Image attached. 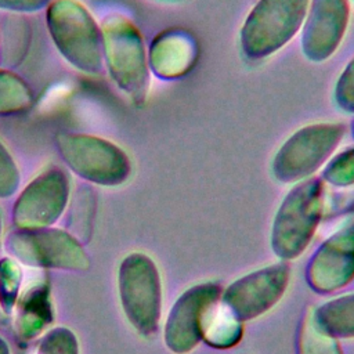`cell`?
Listing matches in <instances>:
<instances>
[{
    "mask_svg": "<svg viewBox=\"0 0 354 354\" xmlns=\"http://www.w3.org/2000/svg\"><path fill=\"white\" fill-rule=\"evenodd\" d=\"M118 289L130 325L142 336L156 333L162 310V281L155 261L145 253L127 254L119 266Z\"/></svg>",
    "mask_w": 354,
    "mask_h": 354,
    "instance_id": "obj_3",
    "label": "cell"
},
{
    "mask_svg": "<svg viewBox=\"0 0 354 354\" xmlns=\"http://www.w3.org/2000/svg\"><path fill=\"white\" fill-rule=\"evenodd\" d=\"M335 98L342 109L354 112V58L347 64L336 83Z\"/></svg>",
    "mask_w": 354,
    "mask_h": 354,
    "instance_id": "obj_20",
    "label": "cell"
},
{
    "mask_svg": "<svg viewBox=\"0 0 354 354\" xmlns=\"http://www.w3.org/2000/svg\"><path fill=\"white\" fill-rule=\"evenodd\" d=\"M221 297V288L216 282L198 283L184 290L167 315L165 324V343L176 354H188L202 339V321L212 303Z\"/></svg>",
    "mask_w": 354,
    "mask_h": 354,
    "instance_id": "obj_7",
    "label": "cell"
},
{
    "mask_svg": "<svg viewBox=\"0 0 354 354\" xmlns=\"http://www.w3.org/2000/svg\"><path fill=\"white\" fill-rule=\"evenodd\" d=\"M310 0H259L239 32L248 58L260 59L285 47L303 26Z\"/></svg>",
    "mask_w": 354,
    "mask_h": 354,
    "instance_id": "obj_2",
    "label": "cell"
},
{
    "mask_svg": "<svg viewBox=\"0 0 354 354\" xmlns=\"http://www.w3.org/2000/svg\"><path fill=\"white\" fill-rule=\"evenodd\" d=\"M348 17L347 0H310L301 26L303 54L315 62L332 57L344 37Z\"/></svg>",
    "mask_w": 354,
    "mask_h": 354,
    "instance_id": "obj_8",
    "label": "cell"
},
{
    "mask_svg": "<svg viewBox=\"0 0 354 354\" xmlns=\"http://www.w3.org/2000/svg\"><path fill=\"white\" fill-rule=\"evenodd\" d=\"M0 354H10L8 344H7L6 340H3L1 337H0Z\"/></svg>",
    "mask_w": 354,
    "mask_h": 354,
    "instance_id": "obj_22",
    "label": "cell"
},
{
    "mask_svg": "<svg viewBox=\"0 0 354 354\" xmlns=\"http://www.w3.org/2000/svg\"><path fill=\"white\" fill-rule=\"evenodd\" d=\"M68 184L62 173L47 171L37 177L19 196L14 221L21 228H43L53 224L64 210Z\"/></svg>",
    "mask_w": 354,
    "mask_h": 354,
    "instance_id": "obj_11",
    "label": "cell"
},
{
    "mask_svg": "<svg viewBox=\"0 0 354 354\" xmlns=\"http://www.w3.org/2000/svg\"><path fill=\"white\" fill-rule=\"evenodd\" d=\"M307 278L319 292H333L354 278V223L324 242L308 264Z\"/></svg>",
    "mask_w": 354,
    "mask_h": 354,
    "instance_id": "obj_10",
    "label": "cell"
},
{
    "mask_svg": "<svg viewBox=\"0 0 354 354\" xmlns=\"http://www.w3.org/2000/svg\"><path fill=\"white\" fill-rule=\"evenodd\" d=\"M62 152L76 173L98 184L116 185L129 177V159L111 144L68 140L62 142Z\"/></svg>",
    "mask_w": 354,
    "mask_h": 354,
    "instance_id": "obj_9",
    "label": "cell"
},
{
    "mask_svg": "<svg viewBox=\"0 0 354 354\" xmlns=\"http://www.w3.org/2000/svg\"><path fill=\"white\" fill-rule=\"evenodd\" d=\"M325 180L335 185L354 184V148L339 153L325 167Z\"/></svg>",
    "mask_w": 354,
    "mask_h": 354,
    "instance_id": "obj_19",
    "label": "cell"
},
{
    "mask_svg": "<svg viewBox=\"0 0 354 354\" xmlns=\"http://www.w3.org/2000/svg\"><path fill=\"white\" fill-rule=\"evenodd\" d=\"M340 123H314L293 133L272 159V174L281 183L308 178L335 152L344 137Z\"/></svg>",
    "mask_w": 354,
    "mask_h": 354,
    "instance_id": "obj_4",
    "label": "cell"
},
{
    "mask_svg": "<svg viewBox=\"0 0 354 354\" xmlns=\"http://www.w3.org/2000/svg\"><path fill=\"white\" fill-rule=\"evenodd\" d=\"M299 354H342L335 337L321 330L310 311L303 322L299 336Z\"/></svg>",
    "mask_w": 354,
    "mask_h": 354,
    "instance_id": "obj_16",
    "label": "cell"
},
{
    "mask_svg": "<svg viewBox=\"0 0 354 354\" xmlns=\"http://www.w3.org/2000/svg\"><path fill=\"white\" fill-rule=\"evenodd\" d=\"M18 174L12 160L0 147V196L12 194L17 188Z\"/></svg>",
    "mask_w": 354,
    "mask_h": 354,
    "instance_id": "obj_21",
    "label": "cell"
},
{
    "mask_svg": "<svg viewBox=\"0 0 354 354\" xmlns=\"http://www.w3.org/2000/svg\"><path fill=\"white\" fill-rule=\"evenodd\" d=\"M317 326L335 339L354 337V293L325 301L313 311Z\"/></svg>",
    "mask_w": 354,
    "mask_h": 354,
    "instance_id": "obj_15",
    "label": "cell"
},
{
    "mask_svg": "<svg viewBox=\"0 0 354 354\" xmlns=\"http://www.w3.org/2000/svg\"><path fill=\"white\" fill-rule=\"evenodd\" d=\"M53 322L50 289L44 282L30 286L18 301L15 325L21 337L32 339Z\"/></svg>",
    "mask_w": 354,
    "mask_h": 354,
    "instance_id": "obj_13",
    "label": "cell"
},
{
    "mask_svg": "<svg viewBox=\"0 0 354 354\" xmlns=\"http://www.w3.org/2000/svg\"><path fill=\"white\" fill-rule=\"evenodd\" d=\"M4 249L29 267L86 271L90 260L80 242L66 231L53 228H21L7 235Z\"/></svg>",
    "mask_w": 354,
    "mask_h": 354,
    "instance_id": "obj_5",
    "label": "cell"
},
{
    "mask_svg": "<svg viewBox=\"0 0 354 354\" xmlns=\"http://www.w3.org/2000/svg\"><path fill=\"white\" fill-rule=\"evenodd\" d=\"M36 354H79L75 335L68 328H54L41 339Z\"/></svg>",
    "mask_w": 354,
    "mask_h": 354,
    "instance_id": "obj_18",
    "label": "cell"
},
{
    "mask_svg": "<svg viewBox=\"0 0 354 354\" xmlns=\"http://www.w3.org/2000/svg\"><path fill=\"white\" fill-rule=\"evenodd\" d=\"M290 268L270 264L235 279L221 295L223 303L241 319H254L270 311L286 292Z\"/></svg>",
    "mask_w": 354,
    "mask_h": 354,
    "instance_id": "obj_6",
    "label": "cell"
},
{
    "mask_svg": "<svg viewBox=\"0 0 354 354\" xmlns=\"http://www.w3.org/2000/svg\"><path fill=\"white\" fill-rule=\"evenodd\" d=\"M21 286V268L12 259L0 260V306L4 313H11L18 301Z\"/></svg>",
    "mask_w": 354,
    "mask_h": 354,
    "instance_id": "obj_17",
    "label": "cell"
},
{
    "mask_svg": "<svg viewBox=\"0 0 354 354\" xmlns=\"http://www.w3.org/2000/svg\"><path fill=\"white\" fill-rule=\"evenodd\" d=\"M151 59L152 68L160 76L184 75L195 59V43L185 32H169L153 43Z\"/></svg>",
    "mask_w": 354,
    "mask_h": 354,
    "instance_id": "obj_12",
    "label": "cell"
},
{
    "mask_svg": "<svg viewBox=\"0 0 354 354\" xmlns=\"http://www.w3.org/2000/svg\"><path fill=\"white\" fill-rule=\"evenodd\" d=\"M242 337V321L223 303H212L202 321V339L217 348L235 346Z\"/></svg>",
    "mask_w": 354,
    "mask_h": 354,
    "instance_id": "obj_14",
    "label": "cell"
},
{
    "mask_svg": "<svg viewBox=\"0 0 354 354\" xmlns=\"http://www.w3.org/2000/svg\"><path fill=\"white\" fill-rule=\"evenodd\" d=\"M324 209V185L307 178L293 187L282 201L271 230V245L278 257H299L310 245Z\"/></svg>",
    "mask_w": 354,
    "mask_h": 354,
    "instance_id": "obj_1",
    "label": "cell"
}]
</instances>
